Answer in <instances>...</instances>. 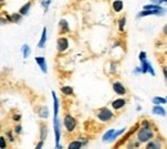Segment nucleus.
<instances>
[{"mask_svg":"<svg viewBox=\"0 0 167 149\" xmlns=\"http://www.w3.org/2000/svg\"><path fill=\"white\" fill-rule=\"evenodd\" d=\"M147 147H148L149 149H150V148H158V145H157V144H154V143H149V144H148Z\"/></svg>","mask_w":167,"mask_h":149,"instance_id":"nucleus-26","label":"nucleus"},{"mask_svg":"<svg viewBox=\"0 0 167 149\" xmlns=\"http://www.w3.org/2000/svg\"><path fill=\"white\" fill-rule=\"evenodd\" d=\"M112 117H113L112 112L109 111V109H107V108H102L100 111L98 112V118H99L100 121H103V122H107V121H109Z\"/></svg>","mask_w":167,"mask_h":149,"instance_id":"nucleus-2","label":"nucleus"},{"mask_svg":"<svg viewBox=\"0 0 167 149\" xmlns=\"http://www.w3.org/2000/svg\"><path fill=\"white\" fill-rule=\"evenodd\" d=\"M45 131H46V129H45V126L42 125V126H41V140L45 139Z\"/></svg>","mask_w":167,"mask_h":149,"instance_id":"nucleus-24","label":"nucleus"},{"mask_svg":"<svg viewBox=\"0 0 167 149\" xmlns=\"http://www.w3.org/2000/svg\"><path fill=\"white\" fill-rule=\"evenodd\" d=\"M39 114H40L41 118H46L48 114H49V112H48V108H41V111L39 112Z\"/></svg>","mask_w":167,"mask_h":149,"instance_id":"nucleus-17","label":"nucleus"},{"mask_svg":"<svg viewBox=\"0 0 167 149\" xmlns=\"http://www.w3.org/2000/svg\"><path fill=\"white\" fill-rule=\"evenodd\" d=\"M41 147H42V141H41V143H39V144L36 145V148H37V149H39V148H41Z\"/></svg>","mask_w":167,"mask_h":149,"instance_id":"nucleus-29","label":"nucleus"},{"mask_svg":"<svg viewBox=\"0 0 167 149\" xmlns=\"http://www.w3.org/2000/svg\"><path fill=\"white\" fill-rule=\"evenodd\" d=\"M152 136H153V132H152V130H150V126H149V124L147 122V121H144L143 122V127H142V130L139 131V134H138V139H139V141H148V140H150L152 139Z\"/></svg>","mask_w":167,"mask_h":149,"instance_id":"nucleus-1","label":"nucleus"},{"mask_svg":"<svg viewBox=\"0 0 167 149\" xmlns=\"http://www.w3.org/2000/svg\"><path fill=\"white\" fill-rule=\"evenodd\" d=\"M125 22H126V18H121V21L118 22V27H120V30H123V27H125Z\"/></svg>","mask_w":167,"mask_h":149,"instance_id":"nucleus-23","label":"nucleus"},{"mask_svg":"<svg viewBox=\"0 0 167 149\" xmlns=\"http://www.w3.org/2000/svg\"><path fill=\"white\" fill-rule=\"evenodd\" d=\"M113 135H115V130L111 129L109 131H107L105 134H104V136H103V140H104V141H108V140H111Z\"/></svg>","mask_w":167,"mask_h":149,"instance_id":"nucleus-12","label":"nucleus"},{"mask_svg":"<svg viewBox=\"0 0 167 149\" xmlns=\"http://www.w3.org/2000/svg\"><path fill=\"white\" fill-rule=\"evenodd\" d=\"M57 48H58V52H64L66 49L68 48V40L66 37H61L58 39L57 41Z\"/></svg>","mask_w":167,"mask_h":149,"instance_id":"nucleus-4","label":"nucleus"},{"mask_svg":"<svg viewBox=\"0 0 167 149\" xmlns=\"http://www.w3.org/2000/svg\"><path fill=\"white\" fill-rule=\"evenodd\" d=\"M50 2H52V0H41V5L45 8V10H46V8H48V7H49Z\"/></svg>","mask_w":167,"mask_h":149,"instance_id":"nucleus-22","label":"nucleus"},{"mask_svg":"<svg viewBox=\"0 0 167 149\" xmlns=\"http://www.w3.org/2000/svg\"><path fill=\"white\" fill-rule=\"evenodd\" d=\"M113 90H115L118 95H123V94L126 93V89L123 87L122 84H120V82H115V84H113Z\"/></svg>","mask_w":167,"mask_h":149,"instance_id":"nucleus-6","label":"nucleus"},{"mask_svg":"<svg viewBox=\"0 0 167 149\" xmlns=\"http://www.w3.org/2000/svg\"><path fill=\"white\" fill-rule=\"evenodd\" d=\"M45 42H46V29H42V35H41V39H40L39 44H37V46H39V48H44Z\"/></svg>","mask_w":167,"mask_h":149,"instance_id":"nucleus-9","label":"nucleus"},{"mask_svg":"<svg viewBox=\"0 0 167 149\" xmlns=\"http://www.w3.org/2000/svg\"><path fill=\"white\" fill-rule=\"evenodd\" d=\"M163 73H165V77H166V80H167V67H163Z\"/></svg>","mask_w":167,"mask_h":149,"instance_id":"nucleus-27","label":"nucleus"},{"mask_svg":"<svg viewBox=\"0 0 167 149\" xmlns=\"http://www.w3.org/2000/svg\"><path fill=\"white\" fill-rule=\"evenodd\" d=\"M28 56H30V48L28 45H23V57L27 58Z\"/></svg>","mask_w":167,"mask_h":149,"instance_id":"nucleus-19","label":"nucleus"},{"mask_svg":"<svg viewBox=\"0 0 167 149\" xmlns=\"http://www.w3.org/2000/svg\"><path fill=\"white\" fill-rule=\"evenodd\" d=\"M167 102V99H163V98H159V97H154L153 98V103L154 104H165Z\"/></svg>","mask_w":167,"mask_h":149,"instance_id":"nucleus-14","label":"nucleus"},{"mask_svg":"<svg viewBox=\"0 0 167 149\" xmlns=\"http://www.w3.org/2000/svg\"><path fill=\"white\" fill-rule=\"evenodd\" d=\"M163 32H165V34H166V35H167V25H166V26H165V30H163Z\"/></svg>","mask_w":167,"mask_h":149,"instance_id":"nucleus-30","label":"nucleus"},{"mask_svg":"<svg viewBox=\"0 0 167 149\" xmlns=\"http://www.w3.org/2000/svg\"><path fill=\"white\" fill-rule=\"evenodd\" d=\"M142 72H143V73H145V72H150L153 76L155 75V73H154V71H153V68H152V66H150V63L147 62V59L142 62Z\"/></svg>","mask_w":167,"mask_h":149,"instance_id":"nucleus-5","label":"nucleus"},{"mask_svg":"<svg viewBox=\"0 0 167 149\" xmlns=\"http://www.w3.org/2000/svg\"><path fill=\"white\" fill-rule=\"evenodd\" d=\"M161 3H167V0H161Z\"/></svg>","mask_w":167,"mask_h":149,"instance_id":"nucleus-32","label":"nucleus"},{"mask_svg":"<svg viewBox=\"0 0 167 149\" xmlns=\"http://www.w3.org/2000/svg\"><path fill=\"white\" fill-rule=\"evenodd\" d=\"M122 8H123V4H122L121 0H117V2L113 3V9H115V12H121Z\"/></svg>","mask_w":167,"mask_h":149,"instance_id":"nucleus-11","label":"nucleus"},{"mask_svg":"<svg viewBox=\"0 0 167 149\" xmlns=\"http://www.w3.org/2000/svg\"><path fill=\"white\" fill-rule=\"evenodd\" d=\"M15 131H18V132H21V126H18L17 129H15Z\"/></svg>","mask_w":167,"mask_h":149,"instance_id":"nucleus-31","label":"nucleus"},{"mask_svg":"<svg viewBox=\"0 0 167 149\" xmlns=\"http://www.w3.org/2000/svg\"><path fill=\"white\" fill-rule=\"evenodd\" d=\"M123 106H125V100H123V99H120V98L112 103V108H115V109H120Z\"/></svg>","mask_w":167,"mask_h":149,"instance_id":"nucleus-8","label":"nucleus"},{"mask_svg":"<svg viewBox=\"0 0 167 149\" xmlns=\"http://www.w3.org/2000/svg\"><path fill=\"white\" fill-rule=\"evenodd\" d=\"M2 148H5V140H4V137H2Z\"/></svg>","mask_w":167,"mask_h":149,"instance_id":"nucleus-28","label":"nucleus"},{"mask_svg":"<svg viewBox=\"0 0 167 149\" xmlns=\"http://www.w3.org/2000/svg\"><path fill=\"white\" fill-rule=\"evenodd\" d=\"M30 7H31V4H30V3H27V4L25 5V7L21 8L19 13H21V14H27V13H28V10H30Z\"/></svg>","mask_w":167,"mask_h":149,"instance_id":"nucleus-15","label":"nucleus"},{"mask_svg":"<svg viewBox=\"0 0 167 149\" xmlns=\"http://www.w3.org/2000/svg\"><path fill=\"white\" fill-rule=\"evenodd\" d=\"M35 60H36V63L40 66V68H41L42 72L46 73V62H45V58H42V57H36Z\"/></svg>","mask_w":167,"mask_h":149,"instance_id":"nucleus-7","label":"nucleus"},{"mask_svg":"<svg viewBox=\"0 0 167 149\" xmlns=\"http://www.w3.org/2000/svg\"><path fill=\"white\" fill-rule=\"evenodd\" d=\"M145 56H147V54H145L144 52H142V53L139 54V59H140V60H142V62H143V60H145Z\"/></svg>","mask_w":167,"mask_h":149,"instance_id":"nucleus-25","label":"nucleus"},{"mask_svg":"<svg viewBox=\"0 0 167 149\" xmlns=\"http://www.w3.org/2000/svg\"><path fill=\"white\" fill-rule=\"evenodd\" d=\"M21 14V13H19ZM19 14H12L10 15V21H13V22H19L21 19V15Z\"/></svg>","mask_w":167,"mask_h":149,"instance_id":"nucleus-21","label":"nucleus"},{"mask_svg":"<svg viewBox=\"0 0 167 149\" xmlns=\"http://www.w3.org/2000/svg\"><path fill=\"white\" fill-rule=\"evenodd\" d=\"M62 91H63V94H66V95H71V94L73 93L72 87H69V86H63L62 87Z\"/></svg>","mask_w":167,"mask_h":149,"instance_id":"nucleus-16","label":"nucleus"},{"mask_svg":"<svg viewBox=\"0 0 167 149\" xmlns=\"http://www.w3.org/2000/svg\"><path fill=\"white\" fill-rule=\"evenodd\" d=\"M80 147H81L80 141H72L71 144H68V148H80Z\"/></svg>","mask_w":167,"mask_h":149,"instance_id":"nucleus-20","label":"nucleus"},{"mask_svg":"<svg viewBox=\"0 0 167 149\" xmlns=\"http://www.w3.org/2000/svg\"><path fill=\"white\" fill-rule=\"evenodd\" d=\"M61 29H62V32H64V31H68V26H67V21H64V19H62L61 21Z\"/></svg>","mask_w":167,"mask_h":149,"instance_id":"nucleus-18","label":"nucleus"},{"mask_svg":"<svg viewBox=\"0 0 167 149\" xmlns=\"http://www.w3.org/2000/svg\"><path fill=\"white\" fill-rule=\"evenodd\" d=\"M64 126L68 131H72L75 127H76V120H75L72 116H66L64 117Z\"/></svg>","mask_w":167,"mask_h":149,"instance_id":"nucleus-3","label":"nucleus"},{"mask_svg":"<svg viewBox=\"0 0 167 149\" xmlns=\"http://www.w3.org/2000/svg\"><path fill=\"white\" fill-rule=\"evenodd\" d=\"M153 113L154 114H159V116H166V111L163 108H161V106L153 107Z\"/></svg>","mask_w":167,"mask_h":149,"instance_id":"nucleus-10","label":"nucleus"},{"mask_svg":"<svg viewBox=\"0 0 167 149\" xmlns=\"http://www.w3.org/2000/svg\"><path fill=\"white\" fill-rule=\"evenodd\" d=\"M166 98H167V97H166Z\"/></svg>","mask_w":167,"mask_h":149,"instance_id":"nucleus-33","label":"nucleus"},{"mask_svg":"<svg viewBox=\"0 0 167 149\" xmlns=\"http://www.w3.org/2000/svg\"><path fill=\"white\" fill-rule=\"evenodd\" d=\"M52 95L54 98V117H58V99H57V95L54 91L52 93Z\"/></svg>","mask_w":167,"mask_h":149,"instance_id":"nucleus-13","label":"nucleus"}]
</instances>
